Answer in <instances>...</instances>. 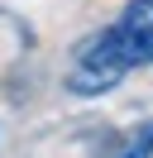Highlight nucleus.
<instances>
[{
  "mask_svg": "<svg viewBox=\"0 0 153 158\" xmlns=\"http://www.w3.org/2000/svg\"><path fill=\"white\" fill-rule=\"evenodd\" d=\"M115 158H153V125H148V129H139V134H134Z\"/></svg>",
  "mask_w": 153,
  "mask_h": 158,
  "instance_id": "f03ea898",
  "label": "nucleus"
},
{
  "mask_svg": "<svg viewBox=\"0 0 153 158\" xmlns=\"http://www.w3.org/2000/svg\"><path fill=\"white\" fill-rule=\"evenodd\" d=\"M134 67H153V0H129L101 34H91L76 48L72 67H67V91L105 96Z\"/></svg>",
  "mask_w": 153,
  "mask_h": 158,
  "instance_id": "f257e3e1",
  "label": "nucleus"
}]
</instances>
